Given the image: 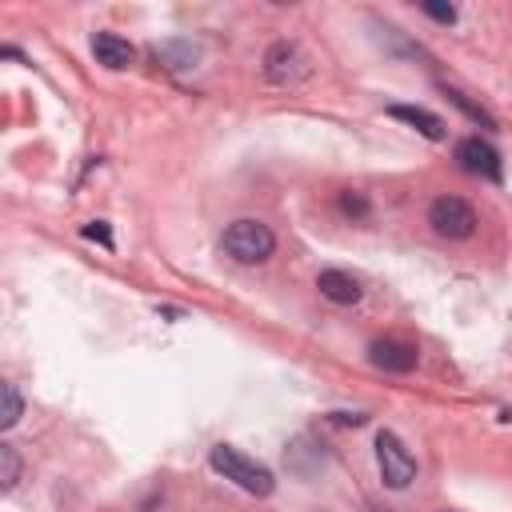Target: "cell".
<instances>
[{
    "instance_id": "7",
    "label": "cell",
    "mask_w": 512,
    "mask_h": 512,
    "mask_svg": "<svg viewBox=\"0 0 512 512\" xmlns=\"http://www.w3.org/2000/svg\"><path fill=\"white\" fill-rule=\"evenodd\" d=\"M92 56H96L104 68L124 72V68L136 60V48H132L124 36H116V32H96V36H92Z\"/></svg>"
},
{
    "instance_id": "5",
    "label": "cell",
    "mask_w": 512,
    "mask_h": 512,
    "mask_svg": "<svg viewBox=\"0 0 512 512\" xmlns=\"http://www.w3.org/2000/svg\"><path fill=\"white\" fill-rule=\"evenodd\" d=\"M456 164L468 172V176H484V180H500L504 176V164H500V152L480 140V136H468L456 144Z\"/></svg>"
},
{
    "instance_id": "15",
    "label": "cell",
    "mask_w": 512,
    "mask_h": 512,
    "mask_svg": "<svg viewBox=\"0 0 512 512\" xmlns=\"http://www.w3.org/2000/svg\"><path fill=\"white\" fill-rule=\"evenodd\" d=\"M420 12L432 16V20H440V24H452V20H456V8H452V4H436V0H424Z\"/></svg>"
},
{
    "instance_id": "8",
    "label": "cell",
    "mask_w": 512,
    "mask_h": 512,
    "mask_svg": "<svg viewBox=\"0 0 512 512\" xmlns=\"http://www.w3.org/2000/svg\"><path fill=\"white\" fill-rule=\"evenodd\" d=\"M300 64H304L300 48L280 40V44H272V48H268V56H264V76H268L272 84H288V80H296V76H300Z\"/></svg>"
},
{
    "instance_id": "17",
    "label": "cell",
    "mask_w": 512,
    "mask_h": 512,
    "mask_svg": "<svg viewBox=\"0 0 512 512\" xmlns=\"http://www.w3.org/2000/svg\"><path fill=\"white\" fill-rule=\"evenodd\" d=\"M84 236H88V240H96V244H104V248H112V232H108V224H104V220L84 224Z\"/></svg>"
},
{
    "instance_id": "9",
    "label": "cell",
    "mask_w": 512,
    "mask_h": 512,
    "mask_svg": "<svg viewBox=\"0 0 512 512\" xmlns=\"http://www.w3.org/2000/svg\"><path fill=\"white\" fill-rule=\"evenodd\" d=\"M316 288H320V296L332 300V304H356V300H360L356 276H348V272H340V268H324V272L316 276Z\"/></svg>"
},
{
    "instance_id": "12",
    "label": "cell",
    "mask_w": 512,
    "mask_h": 512,
    "mask_svg": "<svg viewBox=\"0 0 512 512\" xmlns=\"http://www.w3.org/2000/svg\"><path fill=\"white\" fill-rule=\"evenodd\" d=\"M0 396H4V408H0V428H12L24 412V400L16 392V384H0Z\"/></svg>"
},
{
    "instance_id": "1",
    "label": "cell",
    "mask_w": 512,
    "mask_h": 512,
    "mask_svg": "<svg viewBox=\"0 0 512 512\" xmlns=\"http://www.w3.org/2000/svg\"><path fill=\"white\" fill-rule=\"evenodd\" d=\"M208 464H212L224 480H232L236 488H244V492H252V496H268V492L276 488L272 472H268L260 460H252V456H244L240 448H232V444H216V448L208 452Z\"/></svg>"
},
{
    "instance_id": "14",
    "label": "cell",
    "mask_w": 512,
    "mask_h": 512,
    "mask_svg": "<svg viewBox=\"0 0 512 512\" xmlns=\"http://www.w3.org/2000/svg\"><path fill=\"white\" fill-rule=\"evenodd\" d=\"M444 92H448V100H452V104H456L464 116H472V120H476V124H484V128H496V120H492L484 108H476V104H472L464 92H456V88H444Z\"/></svg>"
},
{
    "instance_id": "6",
    "label": "cell",
    "mask_w": 512,
    "mask_h": 512,
    "mask_svg": "<svg viewBox=\"0 0 512 512\" xmlns=\"http://www.w3.org/2000/svg\"><path fill=\"white\" fill-rule=\"evenodd\" d=\"M368 360L384 372H412L416 368V348L404 340H376L368 344Z\"/></svg>"
},
{
    "instance_id": "10",
    "label": "cell",
    "mask_w": 512,
    "mask_h": 512,
    "mask_svg": "<svg viewBox=\"0 0 512 512\" xmlns=\"http://www.w3.org/2000/svg\"><path fill=\"white\" fill-rule=\"evenodd\" d=\"M388 116L412 124V128H416L420 136H428V140H444V120H440L436 112H428V108H416V104H392Z\"/></svg>"
},
{
    "instance_id": "3",
    "label": "cell",
    "mask_w": 512,
    "mask_h": 512,
    "mask_svg": "<svg viewBox=\"0 0 512 512\" xmlns=\"http://www.w3.org/2000/svg\"><path fill=\"white\" fill-rule=\"evenodd\" d=\"M376 468H380V480H384L388 488H396V492L412 484L416 460H412V452L404 448V440H400L396 432H380V436H376Z\"/></svg>"
},
{
    "instance_id": "13",
    "label": "cell",
    "mask_w": 512,
    "mask_h": 512,
    "mask_svg": "<svg viewBox=\"0 0 512 512\" xmlns=\"http://www.w3.org/2000/svg\"><path fill=\"white\" fill-rule=\"evenodd\" d=\"M16 476H20V456L12 444H0V488L8 492L16 484Z\"/></svg>"
},
{
    "instance_id": "2",
    "label": "cell",
    "mask_w": 512,
    "mask_h": 512,
    "mask_svg": "<svg viewBox=\"0 0 512 512\" xmlns=\"http://www.w3.org/2000/svg\"><path fill=\"white\" fill-rule=\"evenodd\" d=\"M272 248H276V236L264 220H232L224 228V252L240 264H260L272 256Z\"/></svg>"
},
{
    "instance_id": "16",
    "label": "cell",
    "mask_w": 512,
    "mask_h": 512,
    "mask_svg": "<svg viewBox=\"0 0 512 512\" xmlns=\"http://www.w3.org/2000/svg\"><path fill=\"white\" fill-rule=\"evenodd\" d=\"M340 208H344L348 216H368V200H364L360 192H344V196H340Z\"/></svg>"
},
{
    "instance_id": "18",
    "label": "cell",
    "mask_w": 512,
    "mask_h": 512,
    "mask_svg": "<svg viewBox=\"0 0 512 512\" xmlns=\"http://www.w3.org/2000/svg\"><path fill=\"white\" fill-rule=\"evenodd\" d=\"M500 420H504V424H512V408H504V412H500Z\"/></svg>"
},
{
    "instance_id": "11",
    "label": "cell",
    "mask_w": 512,
    "mask_h": 512,
    "mask_svg": "<svg viewBox=\"0 0 512 512\" xmlns=\"http://www.w3.org/2000/svg\"><path fill=\"white\" fill-rule=\"evenodd\" d=\"M156 60L172 72H184V68H196L200 48L192 40H164V44H156Z\"/></svg>"
},
{
    "instance_id": "4",
    "label": "cell",
    "mask_w": 512,
    "mask_h": 512,
    "mask_svg": "<svg viewBox=\"0 0 512 512\" xmlns=\"http://www.w3.org/2000/svg\"><path fill=\"white\" fill-rule=\"evenodd\" d=\"M428 224H432V232L444 236V240H464V236L476 232V212H472V204L460 200V196H440V200H432V208H428Z\"/></svg>"
}]
</instances>
